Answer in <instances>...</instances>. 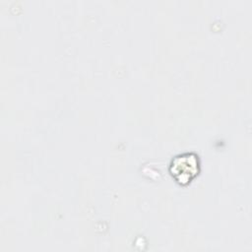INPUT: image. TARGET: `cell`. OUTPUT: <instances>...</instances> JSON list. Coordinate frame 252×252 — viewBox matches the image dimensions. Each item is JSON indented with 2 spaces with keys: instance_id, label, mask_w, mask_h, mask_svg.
Wrapping results in <instances>:
<instances>
[{
  "instance_id": "1",
  "label": "cell",
  "mask_w": 252,
  "mask_h": 252,
  "mask_svg": "<svg viewBox=\"0 0 252 252\" xmlns=\"http://www.w3.org/2000/svg\"><path fill=\"white\" fill-rule=\"evenodd\" d=\"M168 171L178 184L187 185L201 171L200 158L194 152H185L176 155L170 160Z\"/></svg>"
}]
</instances>
